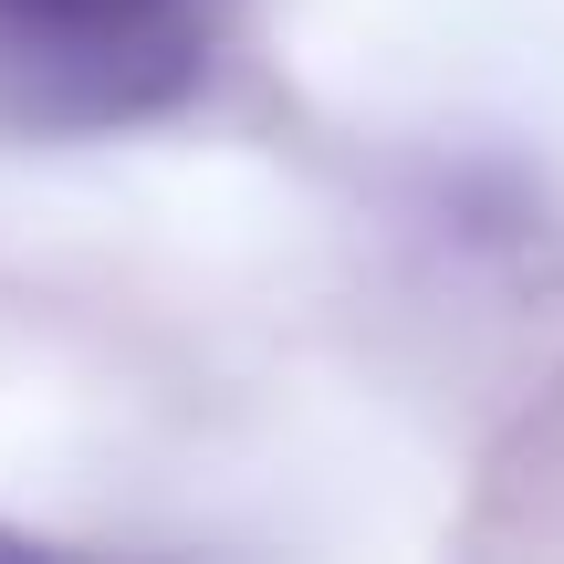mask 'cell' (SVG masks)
I'll list each match as a JSON object with an SVG mask.
<instances>
[{
  "label": "cell",
  "mask_w": 564,
  "mask_h": 564,
  "mask_svg": "<svg viewBox=\"0 0 564 564\" xmlns=\"http://www.w3.org/2000/svg\"><path fill=\"white\" fill-rule=\"evenodd\" d=\"M209 0H0V126H137L199 84Z\"/></svg>",
  "instance_id": "1"
}]
</instances>
